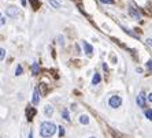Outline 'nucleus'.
<instances>
[{
    "label": "nucleus",
    "mask_w": 152,
    "mask_h": 138,
    "mask_svg": "<svg viewBox=\"0 0 152 138\" xmlns=\"http://www.w3.org/2000/svg\"><path fill=\"white\" fill-rule=\"evenodd\" d=\"M56 131V126L54 125L52 122H43L40 126V135L43 138L52 137Z\"/></svg>",
    "instance_id": "f257e3e1"
},
{
    "label": "nucleus",
    "mask_w": 152,
    "mask_h": 138,
    "mask_svg": "<svg viewBox=\"0 0 152 138\" xmlns=\"http://www.w3.org/2000/svg\"><path fill=\"white\" fill-rule=\"evenodd\" d=\"M108 104H110L111 108H118V107H121V104H122V99H121L119 96H112V97H110Z\"/></svg>",
    "instance_id": "f03ea898"
},
{
    "label": "nucleus",
    "mask_w": 152,
    "mask_h": 138,
    "mask_svg": "<svg viewBox=\"0 0 152 138\" xmlns=\"http://www.w3.org/2000/svg\"><path fill=\"white\" fill-rule=\"evenodd\" d=\"M18 15H19V13H18V10H17V7L11 6V7L7 8V17H10V18H17Z\"/></svg>",
    "instance_id": "7ed1b4c3"
},
{
    "label": "nucleus",
    "mask_w": 152,
    "mask_h": 138,
    "mask_svg": "<svg viewBox=\"0 0 152 138\" xmlns=\"http://www.w3.org/2000/svg\"><path fill=\"white\" fill-rule=\"evenodd\" d=\"M137 105L141 108L145 107V97H144V93H143V92L137 96Z\"/></svg>",
    "instance_id": "20e7f679"
},
{
    "label": "nucleus",
    "mask_w": 152,
    "mask_h": 138,
    "mask_svg": "<svg viewBox=\"0 0 152 138\" xmlns=\"http://www.w3.org/2000/svg\"><path fill=\"white\" fill-rule=\"evenodd\" d=\"M84 48H85V53H86L88 56H92V53H93V47L84 41Z\"/></svg>",
    "instance_id": "39448f33"
},
{
    "label": "nucleus",
    "mask_w": 152,
    "mask_h": 138,
    "mask_svg": "<svg viewBox=\"0 0 152 138\" xmlns=\"http://www.w3.org/2000/svg\"><path fill=\"white\" fill-rule=\"evenodd\" d=\"M38 101H40V94H38V88H36L33 93V104H38Z\"/></svg>",
    "instance_id": "423d86ee"
},
{
    "label": "nucleus",
    "mask_w": 152,
    "mask_h": 138,
    "mask_svg": "<svg viewBox=\"0 0 152 138\" xmlns=\"http://www.w3.org/2000/svg\"><path fill=\"white\" fill-rule=\"evenodd\" d=\"M44 113H45V116H52V113H54V108H52V105H45Z\"/></svg>",
    "instance_id": "0eeeda50"
},
{
    "label": "nucleus",
    "mask_w": 152,
    "mask_h": 138,
    "mask_svg": "<svg viewBox=\"0 0 152 138\" xmlns=\"http://www.w3.org/2000/svg\"><path fill=\"white\" fill-rule=\"evenodd\" d=\"M129 14H130V15H132L133 18H136V19H140V14L137 13L136 10H134L133 7H130V8H129Z\"/></svg>",
    "instance_id": "6e6552de"
},
{
    "label": "nucleus",
    "mask_w": 152,
    "mask_h": 138,
    "mask_svg": "<svg viewBox=\"0 0 152 138\" xmlns=\"http://www.w3.org/2000/svg\"><path fill=\"white\" fill-rule=\"evenodd\" d=\"M80 123H82V125H88L89 123V118L86 115H81L80 116Z\"/></svg>",
    "instance_id": "1a4fd4ad"
},
{
    "label": "nucleus",
    "mask_w": 152,
    "mask_h": 138,
    "mask_svg": "<svg viewBox=\"0 0 152 138\" xmlns=\"http://www.w3.org/2000/svg\"><path fill=\"white\" fill-rule=\"evenodd\" d=\"M100 79H101L100 74H95V75H93V79H92V83H93V85H97V83L100 82Z\"/></svg>",
    "instance_id": "9d476101"
},
{
    "label": "nucleus",
    "mask_w": 152,
    "mask_h": 138,
    "mask_svg": "<svg viewBox=\"0 0 152 138\" xmlns=\"http://www.w3.org/2000/svg\"><path fill=\"white\" fill-rule=\"evenodd\" d=\"M33 115H36V109H34V108H30V109L27 111V119L32 120L33 119Z\"/></svg>",
    "instance_id": "9b49d317"
},
{
    "label": "nucleus",
    "mask_w": 152,
    "mask_h": 138,
    "mask_svg": "<svg viewBox=\"0 0 152 138\" xmlns=\"http://www.w3.org/2000/svg\"><path fill=\"white\" fill-rule=\"evenodd\" d=\"M32 71H33V74H34V75H36V74H38V63H33Z\"/></svg>",
    "instance_id": "f8f14e48"
},
{
    "label": "nucleus",
    "mask_w": 152,
    "mask_h": 138,
    "mask_svg": "<svg viewBox=\"0 0 152 138\" xmlns=\"http://www.w3.org/2000/svg\"><path fill=\"white\" fill-rule=\"evenodd\" d=\"M50 4L54 7V8H59V7H60V4L58 3L56 0H50Z\"/></svg>",
    "instance_id": "ddd939ff"
},
{
    "label": "nucleus",
    "mask_w": 152,
    "mask_h": 138,
    "mask_svg": "<svg viewBox=\"0 0 152 138\" xmlns=\"http://www.w3.org/2000/svg\"><path fill=\"white\" fill-rule=\"evenodd\" d=\"M22 74V66H17V70H15V75H21Z\"/></svg>",
    "instance_id": "4468645a"
},
{
    "label": "nucleus",
    "mask_w": 152,
    "mask_h": 138,
    "mask_svg": "<svg viewBox=\"0 0 152 138\" xmlns=\"http://www.w3.org/2000/svg\"><path fill=\"white\" fill-rule=\"evenodd\" d=\"M6 56V51L3 49V48H0V60H3Z\"/></svg>",
    "instance_id": "2eb2a0df"
},
{
    "label": "nucleus",
    "mask_w": 152,
    "mask_h": 138,
    "mask_svg": "<svg viewBox=\"0 0 152 138\" xmlns=\"http://www.w3.org/2000/svg\"><path fill=\"white\" fill-rule=\"evenodd\" d=\"M145 116L149 120H152V109H148V111H147V112H145Z\"/></svg>",
    "instance_id": "dca6fc26"
},
{
    "label": "nucleus",
    "mask_w": 152,
    "mask_h": 138,
    "mask_svg": "<svg viewBox=\"0 0 152 138\" xmlns=\"http://www.w3.org/2000/svg\"><path fill=\"white\" fill-rule=\"evenodd\" d=\"M30 1H32V6H33V8H34V10H36V8H38V6H40V4H38L37 0H30Z\"/></svg>",
    "instance_id": "f3484780"
},
{
    "label": "nucleus",
    "mask_w": 152,
    "mask_h": 138,
    "mask_svg": "<svg viewBox=\"0 0 152 138\" xmlns=\"http://www.w3.org/2000/svg\"><path fill=\"white\" fill-rule=\"evenodd\" d=\"M63 119H64V120H67V122L70 120V118H69V112H67L66 109L63 111Z\"/></svg>",
    "instance_id": "a211bd4d"
},
{
    "label": "nucleus",
    "mask_w": 152,
    "mask_h": 138,
    "mask_svg": "<svg viewBox=\"0 0 152 138\" xmlns=\"http://www.w3.org/2000/svg\"><path fill=\"white\" fill-rule=\"evenodd\" d=\"M145 66H147V69H148V70H149V71L152 73V60H148Z\"/></svg>",
    "instance_id": "6ab92c4d"
},
{
    "label": "nucleus",
    "mask_w": 152,
    "mask_h": 138,
    "mask_svg": "<svg viewBox=\"0 0 152 138\" xmlns=\"http://www.w3.org/2000/svg\"><path fill=\"white\" fill-rule=\"evenodd\" d=\"M58 43L60 45H64V38H63V36H59L58 37Z\"/></svg>",
    "instance_id": "aec40b11"
},
{
    "label": "nucleus",
    "mask_w": 152,
    "mask_h": 138,
    "mask_svg": "<svg viewBox=\"0 0 152 138\" xmlns=\"http://www.w3.org/2000/svg\"><path fill=\"white\" fill-rule=\"evenodd\" d=\"M59 135H60V137H62V135H64V129L62 127V126L59 127Z\"/></svg>",
    "instance_id": "412c9836"
},
{
    "label": "nucleus",
    "mask_w": 152,
    "mask_h": 138,
    "mask_svg": "<svg viewBox=\"0 0 152 138\" xmlns=\"http://www.w3.org/2000/svg\"><path fill=\"white\" fill-rule=\"evenodd\" d=\"M4 23H6V19L3 18V15L0 14V25H4Z\"/></svg>",
    "instance_id": "4be33fe9"
},
{
    "label": "nucleus",
    "mask_w": 152,
    "mask_h": 138,
    "mask_svg": "<svg viewBox=\"0 0 152 138\" xmlns=\"http://www.w3.org/2000/svg\"><path fill=\"white\" fill-rule=\"evenodd\" d=\"M101 3H114V0H101Z\"/></svg>",
    "instance_id": "5701e85b"
},
{
    "label": "nucleus",
    "mask_w": 152,
    "mask_h": 138,
    "mask_svg": "<svg viewBox=\"0 0 152 138\" xmlns=\"http://www.w3.org/2000/svg\"><path fill=\"white\" fill-rule=\"evenodd\" d=\"M147 44L152 47V38H148V40H147Z\"/></svg>",
    "instance_id": "b1692460"
},
{
    "label": "nucleus",
    "mask_w": 152,
    "mask_h": 138,
    "mask_svg": "<svg viewBox=\"0 0 152 138\" xmlns=\"http://www.w3.org/2000/svg\"><path fill=\"white\" fill-rule=\"evenodd\" d=\"M148 100L152 103V93H149V96H148Z\"/></svg>",
    "instance_id": "393cba45"
},
{
    "label": "nucleus",
    "mask_w": 152,
    "mask_h": 138,
    "mask_svg": "<svg viewBox=\"0 0 152 138\" xmlns=\"http://www.w3.org/2000/svg\"><path fill=\"white\" fill-rule=\"evenodd\" d=\"M21 3H22V6H26V0H21Z\"/></svg>",
    "instance_id": "a878e982"
},
{
    "label": "nucleus",
    "mask_w": 152,
    "mask_h": 138,
    "mask_svg": "<svg viewBox=\"0 0 152 138\" xmlns=\"http://www.w3.org/2000/svg\"><path fill=\"white\" fill-rule=\"evenodd\" d=\"M29 138H33V133H32V131L29 133Z\"/></svg>",
    "instance_id": "bb28decb"
},
{
    "label": "nucleus",
    "mask_w": 152,
    "mask_h": 138,
    "mask_svg": "<svg viewBox=\"0 0 152 138\" xmlns=\"http://www.w3.org/2000/svg\"><path fill=\"white\" fill-rule=\"evenodd\" d=\"M90 138H95V137H90Z\"/></svg>",
    "instance_id": "cd10ccee"
}]
</instances>
